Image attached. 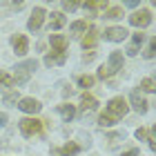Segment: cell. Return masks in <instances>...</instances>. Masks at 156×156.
I'll return each mask as SVG.
<instances>
[{
    "instance_id": "6da1fadb",
    "label": "cell",
    "mask_w": 156,
    "mask_h": 156,
    "mask_svg": "<svg viewBox=\"0 0 156 156\" xmlns=\"http://www.w3.org/2000/svg\"><path fill=\"white\" fill-rule=\"evenodd\" d=\"M120 69H123V54H120V51H112L109 54V62L98 69V78L105 80V78H109L112 74L120 72Z\"/></svg>"
},
{
    "instance_id": "7a4b0ae2",
    "label": "cell",
    "mask_w": 156,
    "mask_h": 156,
    "mask_svg": "<svg viewBox=\"0 0 156 156\" xmlns=\"http://www.w3.org/2000/svg\"><path fill=\"white\" fill-rule=\"evenodd\" d=\"M127 101L123 96H114L112 101L107 103V109H105V114H107L109 118H114V120H118V118H123L125 114H127Z\"/></svg>"
},
{
    "instance_id": "3957f363",
    "label": "cell",
    "mask_w": 156,
    "mask_h": 156,
    "mask_svg": "<svg viewBox=\"0 0 156 156\" xmlns=\"http://www.w3.org/2000/svg\"><path fill=\"white\" fill-rule=\"evenodd\" d=\"M38 67V62L36 60H25V62H20V65L16 67V74H13V85H25L27 80H29V74L34 72V69Z\"/></svg>"
},
{
    "instance_id": "277c9868",
    "label": "cell",
    "mask_w": 156,
    "mask_h": 156,
    "mask_svg": "<svg viewBox=\"0 0 156 156\" xmlns=\"http://www.w3.org/2000/svg\"><path fill=\"white\" fill-rule=\"evenodd\" d=\"M18 125H20L23 136H38V134H42V120H38V118H23V120H18Z\"/></svg>"
},
{
    "instance_id": "5b68a950",
    "label": "cell",
    "mask_w": 156,
    "mask_h": 156,
    "mask_svg": "<svg viewBox=\"0 0 156 156\" xmlns=\"http://www.w3.org/2000/svg\"><path fill=\"white\" fill-rule=\"evenodd\" d=\"M129 23L134 25V27H147L152 23V11H147V9H140V11H134L132 16H129Z\"/></svg>"
},
{
    "instance_id": "8992f818",
    "label": "cell",
    "mask_w": 156,
    "mask_h": 156,
    "mask_svg": "<svg viewBox=\"0 0 156 156\" xmlns=\"http://www.w3.org/2000/svg\"><path fill=\"white\" fill-rule=\"evenodd\" d=\"M127 31L125 27H107V29H105V40H109V42H123L125 38H127Z\"/></svg>"
},
{
    "instance_id": "52a82bcc",
    "label": "cell",
    "mask_w": 156,
    "mask_h": 156,
    "mask_svg": "<svg viewBox=\"0 0 156 156\" xmlns=\"http://www.w3.org/2000/svg\"><path fill=\"white\" fill-rule=\"evenodd\" d=\"M18 109L25 112V114H38L42 109V105L36 101V98H20L18 101Z\"/></svg>"
},
{
    "instance_id": "ba28073f",
    "label": "cell",
    "mask_w": 156,
    "mask_h": 156,
    "mask_svg": "<svg viewBox=\"0 0 156 156\" xmlns=\"http://www.w3.org/2000/svg\"><path fill=\"white\" fill-rule=\"evenodd\" d=\"M42 20H45V9H42V7H36L34 13H31V18H29V23H27L29 31H38L42 27Z\"/></svg>"
},
{
    "instance_id": "9c48e42d",
    "label": "cell",
    "mask_w": 156,
    "mask_h": 156,
    "mask_svg": "<svg viewBox=\"0 0 156 156\" xmlns=\"http://www.w3.org/2000/svg\"><path fill=\"white\" fill-rule=\"evenodd\" d=\"M129 101H132V107L136 109L138 114H145V112H147V101H145L143 96H140V91H138V89H134L132 94H129Z\"/></svg>"
},
{
    "instance_id": "30bf717a",
    "label": "cell",
    "mask_w": 156,
    "mask_h": 156,
    "mask_svg": "<svg viewBox=\"0 0 156 156\" xmlns=\"http://www.w3.org/2000/svg\"><path fill=\"white\" fill-rule=\"evenodd\" d=\"M11 45H13V49H16L18 56H25L27 49H29V40H27V36H13Z\"/></svg>"
},
{
    "instance_id": "8fae6325",
    "label": "cell",
    "mask_w": 156,
    "mask_h": 156,
    "mask_svg": "<svg viewBox=\"0 0 156 156\" xmlns=\"http://www.w3.org/2000/svg\"><path fill=\"white\" fill-rule=\"evenodd\" d=\"M58 112H60V116H62V120H65V123L74 120V116H76V107H74L72 103H62V105H58Z\"/></svg>"
},
{
    "instance_id": "7c38bea8",
    "label": "cell",
    "mask_w": 156,
    "mask_h": 156,
    "mask_svg": "<svg viewBox=\"0 0 156 156\" xmlns=\"http://www.w3.org/2000/svg\"><path fill=\"white\" fill-rule=\"evenodd\" d=\"M143 40H145V34H140V31H136V34H134L132 45L127 47V56H136V54H138V47L143 45Z\"/></svg>"
},
{
    "instance_id": "4fadbf2b",
    "label": "cell",
    "mask_w": 156,
    "mask_h": 156,
    "mask_svg": "<svg viewBox=\"0 0 156 156\" xmlns=\"http://www.w3.org/2000/svg\"><path fill=\"white\" fill-rule=\"evenodd\" d=\"M65 62V51H51L45 56V65L47 67H54V65H62Z\"/></svg>"
},
{
    "instance_id": "5bb4252c",
    "label": "cell",
    "mask_w": 156,
    "mask_h": 156,
    "mask_svg": "<svg viewBox=\"0 0 156 156\" xmlns=\"http://www.w3.org/2000/svg\"><path fill=\"white\" fill-rule=\"evenodd\" d=\"M80 107H83V112H91V109L98 107V101H96L91 94H87V91H85V94L80 96Z\"/></svg>"
},
{
    "instance_id": "9a60e30c",
    "label": "cell",
    "mask_w": 156,
    "mask_h": 156,
    "mask_svg": "<svg viewBox=\"0 0 156 156\" xmlns=\"http://www.w3.org/2000/svg\"><path fill=\"white\" fill-rule=\"evenodd\" d=\"M96 38H98V29L96 27H89V31H87V36L83 38V49H94V45H96Z\"/></svg>"
},
{
    "instance_id": "2e32d148",
    "label": "cell",
    "mask_w": 156,
    "mask_h": 156,
    "mask_svg": "<svg viewBox=\"0 0 156 156\" xmlns=\"http://www.w3.org/2000/svg\"><path fill=\"white\" fill-rule=\"evenodd\" d=\"M51 47H54V51H65L67 49V38L60 36V34H54L51 36Z\"/></svg>"
},
{
    "instance_id": "e0dca14e",
    "label": "cell",
    "mask_w": 156,
    "mask_h": 156,
    "mask_svg": "<svg viewBox=\"0 0 156 156\" xmlns=\"http://www.w3.org/2000/svg\"><path fill=\"white\" fill-rule=\"evenodd\" d=\"M78 152H80V147L76 143H67L65 147H60V150H54V154H60V156H74Z\"/></svg>"
},
{
    "instance_id": "ac0fdd59",
    "label": "cell",
    "mask_w": 156,
    "mask_h": 156,
    "mask_svg": "<svg viewBox=\"0 0 156 156\" xmlns=\"http://www.w3.org/2000/svg\"><path fill=\"white\" fill-rule=\"evenodd\" d=\"M105 18L107 20L123 18V7H107V9H105Z\"/></svg>"
},
{
    "instance_id": "d6986e66",
    "label": "cell",
    "mask_w": 156,
    "mask_h": 156,
    "mask_svg": "<svg viewBox=\"0 0 156 156\" xmlns=\"http://www.w3.org/2000/svg\"><path fill=\"white\" fill-rule=\"evenodd\" d=\"M51 29H60V27H65V16L62 13H51V23H49Z\"/></svg>"
},
{
    "instance_id": "ffe728a7",
    "label": "cell",
    "mask_w": 156,
    "mask_h": 156,
    "mask_svg": "<svg viewBox=\"0 0 156 156\" xmlns=\"http://www.w3.org/2000/svg\"><path fill=\"white\" fill-rule=\"evenodd\" d=\"M0 87H5V89H13V78L7 74V72H0Z\"/></svg>"
},
{
    "instance_id": "44dd1931",
    "label": "cell",
    "mask_w": 156,
    "mask_h": 156,
    "mask_svg": "<svg viewBox=\"0 0 156 156\" xmlns=\"http://www.w3.org/2000/svg\"><path fill=\"white\" fill-rule=\"evenodd\" d=\"M94 80H96V78H94V76H87V74H85V76H78V85L85 87V89L94 87Z\"/></svg>"
},
{
    "instance_id": "7402d4cb",
    "label": "cell",
    "mask_w": 156,
    "mask_h": 156,
    "mask_svg": "<svg viewBox=\"0 0 156 156\" xmlns=\"http://www.w3.org/2000/svg\"><path fill=\"white\" fill-rule=\"evenodd\" d=\"M154 54H156V38L150 40V45H147V49L143 51V56H145L147 60H152V58H154Z\"/></svg>"
},
{
    "instance_id": "603a6c76",
    "label": "cell",
    "mask_w": 156,
    "mask_h": 156,
    "mask_svg": "<svg viewBox=\"0 0 156 156\" xmlns=\"http://www.w3.org/2000/svg\"><path fill=\"white\" fill-rule=\"evenodd\" d=\"M114 123H116V120H114V118H109L107 114H105V112H103L101 116H98V125H101V127H112Z\"/></svg>"
},
{
    "instance_id": "cb8c5ba5",
    "label": "cell",
    "mask_w": 156,
    "mask_h": 156,
    "mask_svg": "<svg viewBox=\"0 0 156 156\" xmlns=\"http://www.w3.org/2000/svg\"><path fill=\"white\" fill-rule=\"evenodd\" d=\"M85 29H87V23H85V20H76V23H72V31L76 34V36L83 34Z\"/></svg>"
},
{
    "instance_id": "d4e9b609",
    "label": "cell",
    "mask_w": 156,
    "mask_h": 156,
    "mask_svg": "<svg viewBox=\"0 0 156 156\" xmlns=\"http://www.w3.org/2000/svg\"><path fill=\"white\" fill-rule=\"evenodd\" d=\"M2 101H5L7 105H13V103H18V101H20V96H18V91H7Z\"/></svg>"
},
{
    "instance_id": "484cf974",
    "label": "cell",
    "mask_w": 156,
    "mask_h": 156,
    "mask_svg": "<svg viewBox=\"0 0 156 156\" xmlns=\"http://www.w3.org/2000/svg\"><path fill=\"white\" fill-rule=\"evenodd\" d=\"M140 89L154 91V80H152V78H143V80H140Z\"/></svg>"
},
{
    "instance_id": "4316f807",
    "label": "cell",
    "mask_w": 156,
    "mask_h": 156,
    "mask_svg": "<svg viewBox=\"0 0 156 156\" xmlns=\"http://www.w3.org/2000/svg\"><path fill=\"white\" fill-rule=\"evenodd\" d=\"M136 138H138V140H145V138H150V132H147L145 127H140V129H136Z\"/></svg>"
},
{
    "instance_id": "83f0119b",
    "label": "cell",
    "mask_w": 156,
    "mask_h": 156,
    "mask_svg": "<svg viewBox=\"0 0 156 156\" xmlns=\"http://www.w3.org/2000/svg\"><path fill=\"white\" fill-rule=\"evenodd\" d=\"M78 7H80L78 2H69V0H67V2H62V9H65V11H74V9H78Z\"/></svg>"
},
{
    "instance_id": "f1b7e54d",
    "label": "cell",
    "mask_w": 156,
    "mask_h": 156,
    "mask_svg": "<svg viewBox=\"0 0 156 156\" xmlns=\"http://www.w3.org/2000/svg\"><path fill=\"white\" fill-rule=\"evenodd\" d=\"M123 156H138V150H136V147H134V150H127Z\"/></svg>"
},
{
    "instance_id": "f546056e",
    "label": "cell",
    "mask_w": 156,
    "mask_h": 156,
    "mask_svg": "<svg viewBox=\"0 0 156 156\" xmlns=\"http://www.w3.org/2000/svg\"><path fill=\"white\" fill-rule=\"evenodd\" d=\"M74 94V87H65L62 89V96H72Z\"/></svg>"
},
{
    "instance_id": "4dcf8cb0",
    "label": "cell",
    "mask_w": 156,
    "mask_h": 156,
    "mask_svg": "<svg viewBox=\"0 0 156 156\" xmlns=\"http://www.w3.org/2000/svg\"><path fill=\"white\" fill-rule=\"evenodd\" d=\"M7 125V114H0V127Z\"/></svg>"
},
{
    "instance_id": "1f68e13d",
    "label": "cell",
    "mask_w": 156,
    "mask_h": 156,
    "mask_svg": "<svg viewBox=\"0 0 156 156\" xmlns=\"http://www.w3.org/2000/svg\"><path fill=\"white\" fill-rule=\"evenodd\" d=\"M125 7H138V2H136V0H127Z\"/></svg>"
}]
</instances>
